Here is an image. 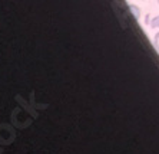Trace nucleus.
<instances>
[{"label":"nucleus","mask_w":159,"mask_h":154,"mask_svg":"<svg viewBox=\"0 0 159 154\" xmlns=\"http://www.w3.org/2000/svg\"><path fill=\"white\" fill-rule=\"evenodd\" d=\"M151 26L153 27V29H156V27H159V15H158V16H155V17L152 19V22H151Z\"/></svg>","instance_id":"obj_1"},{"label":"nucleus","mask_w":159,"mask_h":154,"mask_svg":"<svg viewBox=\"0 0 159 154\" xmlns=\"http://www.w3.org/2000/svg\"><path fill=\"white\" fill-rule=\"evenodd\" d=\"M155 46H156V49L159 51V32L156 33V36H155Z\"/></svg>","instance_id":"obj_2"},{"label":"nucleus","mask_w":159,"mask_h":154,"mask_svg":"<svg viewBox=\"0 0 159 154\" xmlns=\"http://www.w3.org/2000/svg\"><path fill=\"white\" fill-rule=\"evenodd\" d=\"M158 3H159V0H158Z\"/></svg>","instance_id":"obj_3"}]
</instances>
